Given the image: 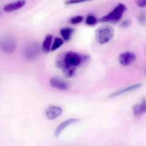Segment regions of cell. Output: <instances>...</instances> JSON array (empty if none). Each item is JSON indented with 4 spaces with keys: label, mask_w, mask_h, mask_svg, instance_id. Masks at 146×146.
Returning a JSON list of instances; mask_svg holds the SVG:
<instances>
[{
    "label": "cell",
    "mask_w": 146,
    "mask_h": 146,
    "mask_svg": "<svg viewBox=\"0 0 146 146\" xmlns=\"http://www.w3.org/2000/svg\"><path fill=\"white\" fill-rule=\"evenodd\" d=\"M114 30L111 26L105 25L100 27L96 31V41L100 44H104L109 42L113 37Z\"/></svg>",
    "instance_id": "obj_1"
},
{
    "label": "cell",
    "mask_w": 146,
    "mask_h": 146,
    "mask_svg": "<svg viewBox=\"0 0 146 146\" xmlns=\"http://www.w3.org/2000/svg\"><path fill=\"white\" fill-rule=\"evenodd\" d=\"M126 9V7L123 4L120 3L109 14L102 17L101 19V21H106V22H117L122 18Z\"/></svg>",
    "instance_id": "obj_2"
},
{
    "label": "cell",
    "mask_w": 146,
    "mask_h": 146,
    "mask_svg": "<svg viewBox=\"0 0 146 146\" xmlns=\"http://www.w3.org/2000/svg\"><path fill=\"white\" fill-rule=\"evenodd\" d=\"M17 48V43L14 38L10 36H4L0 38V50L7 54L14 52Z\"/></svg>",
    "instance_id": "obj_3"
},
{
    "label": "cell",
    "mask_w": 146,
    "mask_h": 146,
    "mask_svg": "<svg viewBox=\"0 0 146 146\" xmlns=\"http://www.w3.org/2000/svg\"><path fill=\"white\" fill-rule=\"evenodd\" d=\"M86 58V57L80 55L77 53L72 52V51H70L64 55V61H65L66 65L73 66L75 67L78 66L81 64H83Z\"/></svg>",
    "instance_id": "obj_4"
},
{
    "label": "cell",
    "mask_w": 146,
    "mask_h": 146,
    "mask_svg": "<svg viewBox=\"0 0 146 146\" xmlns=\"http://www.w3.org/2000/svg\"><path fill=\"white\" fill-rule=\"evenodd\" d=\"M39 45L37 42H31L27 45L24 51V56L27 59L34 60L40 54Z\"/></svg>",
    "instance_id": "obj_5"
},
{
    "label": "cell",
    "mask_w": 146,
    "mask_h": 146,
    "mask_svg": "<svg viewBox=\"0 0 146 146\" xmlns=\"http://www.w3.org/2000/svg\"><path fill=\"white\" fill-rule=\"evenodd\" d=\"M136 59V56L134 53L131 51L123 53L119 56L118 61L119 63L123 66H129L131 65Z\"/></svg>",
    "instance_id": "obj_6"
},
{
    "label": "cell",
    "mask_w": 146,
    "mask_h": 146,
    "mask_svg": "<svg viewBox=\"0 0 146 146\" xmlns=\"http://www.w3.org/2000/svg\"><path fill=\"white\" fill-rule=\"evenodd\" d=\"M63 110L61 107L56 106H49L46 111V118L49 120H54L58 118L61 114L62 113Z\"/></svg>",
    "instance_id": "obj_7"
},
{
    "label": "cell",
    "mask_w": 146,
    "mask_h": 146,
    "mask_svg": "<svg viewBox=\"0 0 146 146\" xmlns=\"http://www.w3.org/2000/svg\"><path fill=\"white\" fill-rule=\"evenodd\" d=\"M78 121H79V120L76 119V118H70V119L66 120L65 121H64V122H62L61 123H60L59 125H58V126L56 128L55 136H59L60 134H61L67 127H68L71 125H73V124L76 123Z\"/></svg>",
    "instance_id": "obj_8"
},
{
    "label": "cell",
    "mask_w": 146,
    "mask_h": 146,
    "mask_svg": "<svg viewBox=\"0 0 146 146\" xmlns=\"http://www.w3.org/2000/svg\"><path fill=\"white\" fill-rule=\"evenodd\" d=\"M26 4L25 1H13V2H10L9 4H7L4 5V11L7 13L13 12L14 11L19 9L22 8L24 5Z\"/></svg>",
    "instance_id": "obj_9"
},
{
    "label": "cell",
    "mask_w": 146,
    "mask_h": 146,
    "mask_svg": "<svg viewBox=\"0 0 146 146\" xmlns=\"http://www.w3.org/2000/svg\"><path fill=\"white\" fill-rule=\"evenodd\" d=\"M50 84L51 86L56 89L61 90H67L68 88V84L64 81H62L61 79L58 78H52L50 80Z\"/></svg>",
    "instance_id": "obj_10"
},
{
    "label": "cell",
    "mask_w": 146,
    "mask_h": 146,
    "mask_svg": "<svg viewBox=\"0 0 146 146\" xmlns=\"http://www.w3.org/2000/svg\"><path fill=\"white\" fill-rule=\"evenodd\" d=\"M133 113L134 115H141L146 113V100L144 98L139 104H137L133 107Z\"/></svg>",
    "instance_id": "obj_11"
},
{
    "label": "cell",
    "mask_w": 146,
    "mask_h": 146,
    "mask_svg": "<svg viewBox=\"0 0 146 146\" xmlns=\"http://www.w3.org/2000/svg\"><path fill=\"white\" fill-rule=\"evenodd\" d=\"M141 84H134V85L132 86H130L126 87L125 88H123V89H121V90H118V91H115L114 93H113L112 94L110 95V98H113V97H115V96H118L120 95H122L123 94H126V93L130 92V91H134L135 89H138L140 87H141Z\"/></svg>",
    "instance_id": "obj_12"
},
{
    "label": "cell",
    "mask_w": 146,
    "mask_h": 146,
    "mask_svg": "<svg viewBox=\"0 0 146 146\" xmlns=\"http://www.w3.org/2000/svg\"><path fill=\"white\" fill-rule=\"evenodd\" d=\"M52 38L53 36L51 34H47L45 38H44V41H43V44H42V50L45 53H48L51 51V43H52Z\"/></svg>",
    "instance_id": "obj_13"
},
{
    "label": "cell",
    "mask_w": 146,
    "mask_h": 146,
    "mask_svg": "<svg viewBox=\"0 0 146 146\" xmlns=\"http://www.w3.org/2000/svg\"><path fill=\"white\" fill-rule=\"evenodd\" d=\"M62 70L64 76L66 77V78H72L76 74V68L73 66L66 65L62 68Z\"/></svg>",
    "instance_id": "obj_14"
},
{
    "label": "cell",
    "mask_w": 146,
    "mask_h": 146,
    "mask_svg": "<svg viewBox=\"0 0 146 146\" xmlns=\"http://www.w3.org/2000/svg\"><path fill=\"white\" fill-rule=\"evenodd\" d=\"M73 33H74V29L71 28H68V27L61 29L60 31V34H61L63 39L65 41H68L71 39Z\"/></svg>",
    "instance_id": "obj_15"
},
{
    "label": "cell",
    "mask_w": 146,
    "mask_h": 146,
    "mask_svg": "<svg viewBox=\"0 0 146 146\" xmlns=\"http://www.w3.org/2000/svg\"><path fill=\"white\" fill-rule=\"evenodd\" d=\"M63 43H64V41H63L62 38H56L55 40H54V43H53V45L51 46V51H54L58 49V48L61 47V46L62 45Z\"/></svg>",
    "instance_id": "obj_16"
},
{
    "label": "cell",
    "mask_w": 146,
    "mask_h": 146,
    "mask_svg": "<svg viewBox=\"0 0 146 146\" xmlns=\"http://www.w3.org/2000/svg\"><path fill=\"white\" fill-rule=\"evenodd\" d=\"M86 22L88 25H94V24H96L97 19L93 15H89L87 17L86 20Z\"/></svg>",
    "instance_id": "obj_17"
},
{
    "label": "cell",
    "mask_w": 146,
    "mask_h": 146,
    "mask_svg": "<svg viewBox=\"0 0 146 146\" xmlns=\"http://www.w3.org/2000/svg\"><path fill=\"white\" fill-rule=\"evenodd\" d=\"M83 20H84V17L82 16H76L70 19V22L72 24H77L81 23Z\"/></svg>",
    "instance_id": "obj_18"
},
{
    "label": "cell",
    "mask_w": 146,
    "mask_h": 146,
    "mask_svg": "<svg viewBox=\"0 0 146 146\" xmlns=\"http://www.w3.org/2000/svg\"><path fill=\"white\" fill-rule=\"evenodd\" d=\"M137 5L141 8H146V0H140L136 1Z\"/></svg>",
    "instance_id": "obj_19"
},
{
    "label": "cell",
    "mask_w": 146,
    "mask_h": 146,
    "mask_svg": "<svg viewBox=\"0 0 146 146\" xmlns=\"http://www.w3.org/2000/svg\"><path fill=\"white\" fill-rule=\"evenodd\" d=\"M80 2H82V1H66L65 4H77V3H80Z\"/></svg>",
    "instance_id": "obj_20"
},
{
    "label": "cell",
    "mask_w": 146,
    "mask_h": 146,
    "mask_svg": "<svg viewBox=\"0 0 146 146\" xmlns=\"http://www.w3.org/2000/svg\"><path fill=\"white\" fill-rule=\"evenodd\" d=\"M130 24H131V22H130L129 21H124V22H123L122 27H127L130 25Z\"/></svg>",
    "instance_id": "obj_21"
},
{
    "label": "cell",
    "mask_w": 146,
    "mask_h": 146,
    "mask_svg": "<svg viewBox=\"0 0 146 146\" xmlns=\"http://www.w3.org/2000/svg\"><path fill=\"white\" fill-rule=\"evenodd\" d=\"M145 74H146V71H145Z\"/></svg>",
    "instance_id": "obj_22"
}]
</instances>
